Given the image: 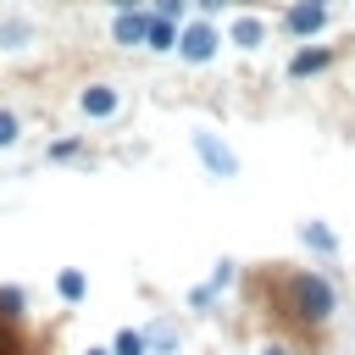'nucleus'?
<instances>
[{
  "label": "nucleus",
  "instance_id": "nucleus-22",
  "mask_svg": "<svg viewBox=\"0 0 355 355\" xmlns=\"http://www.w3.org/2000/svg\"><path fill=\"white\" fill-rule=\"evenodd\" d=\"M116 11H139V6H150V0H111Z\"/></svg>",
  "mask_w": 355,
  "mask_h": 355
},
{
  "label": "nucleus",
  "instance_id": "nucleus-2",
  "mask_svg": "<svg viewBox=\"0 0 355 355\" xmlns=\"http://www.w3.org/2000/svg\"><path fill=\"white\" fill-rule=\"evenodd\" d=\"M294 300H300V316H305V322H327L333 305H338V300H333V283H327L322 272H300V277H294Z\"/></svg>",
  "mask_w": 355,
  "mask_h": 355
},
{
  "label": "nucleus",
  "instance_id": "nucleus-1",
  "mask_svg": "<svg viewBox=\"0 0 355 355\" xmlns=\"http://www.w3.org/2000/svg\"><path fill=\"white\" fill-rule=\"evenodd\" d=\"M216 50H222V28H216L211 17H200V22H183V28H178V55H183L189 67H205Z\"/></svg>",
  "mask_w": 355,
  "mask_h": 355
},
{
  "label": "nucleus",
  "instance_id": "nucleus-9",
  "mask_svg": "<svg viewBox=\"0 0 355 355\" xmlns=\"http://www.w3.org/2000/svg\"><path fill=\"white\" fill-rule=\"evenodd\" d=\"M227 44L261 50V44H266V22H261V17H233V22H227Z\"/></svg>",
  "mask_w": 355,
  "mask_h": 355
},
{
  "label": "nucleus",
  "instance_id": "nucleus-7",
  "mask_svg": "<svg viewBox=\"0 0 355 355\" xmlns=\"http://www.w3.org/2000/svg\"><path fill=\"white\" fill-rule=\"evenodd\" d=\"M300 244H305V250H316L322 261H333V255H338V233H333L322 216H305V222H300Z\"/></svg>",
  "mask_w": 355,
  "mask_h": 355
},
{
  "label": "nucleus",
  "instance_id": "nucleus-23",
  "mask_svg": "<svg viewBox=\"0 0 355 355\" xmlns=\"http://www.w3.org/2000/svg\"><path fill=\"white\" fill-rule=\"evenodd\" d=\"M83 355H111V344H89V349H83Z\"/></svg>",
  "mask_w": 355,
  "mask_h": 355
},
{
  "label": "nucleus",
  "instance_id": "nucleus-14",
  "mask_svg": "<svg viewBox=\"0 0 355 355\" xmlns=\"http://www.w3.org/2000/svg\"><path fill=\"white\" fill-rule=\"evenodd\" d=\"M0 311H6V316H22V311H28V288L6 283V288H0Z\"/></svg>",
  "mask_w": 355,
  "mask_h": 355
},
{
  "label": "nucleus",
  "instance_id": "nucleus-4",
  "mask_svg": "<svg viewBox=\"0 0 355 355\" xmlns=\"http://www.w3.org/2000/svg\"><path fill=\"white\" fill-rule=\"evenodd\" d=\"M283 28H288L294 39L322 33V28H327V0H294V6L283 11Z\"/></svg>",
  "mask_w": 355,
  "mask_h": 355
},
{
  "label": "nucleus",
  "instance_id": "nucleus-6",
  "mask_svg": "<svg viewBox=\"0 0 355 355\" xmlns=\"http://www.w3.org/2000/svg\"><path fill=\"white\" fill-rule=\"evenodd\" d=\"M116 105H122V94H116L111 83H89V89L78 94V111H83L89 122H105V116H116Z\"/></svg>",
  "mask_w": 355,
  "mask_h": 355
},
{
  "label": "nucleus",
  "instance_id": "nucleus-5",
  "mask_svg": "<svg viewBox=\"0 0 355 355\" xmlns=\"http://www.w3.org/2000/svg\"><path fill=\"white\" fill-rule=\"evenodd\" d=\"M144 33H150V6H139V11H116V17H111V39H116L122 50L144 44Z\"/></svg>",
  "mask_w": 355,
  "mask_h": 355
},
{
  "label": "nucleus",
  "instance_id": "nucleus-17",
  "mask_svg": "<svg viewBox=\"0 0 355 355\" xmlns=\"http://www.w3.org/2000/svg\"><path fill=\"white\" fill-rule=\"evenodd\" d=\"M28 33H33L28 22H6V28H0V44H6V50H22V44H28Z\"/></svg>",
  "mask_w": 355,
  "mask_h": 355
},
{
  "label": "nucleus",
  "instance_id": "nucleus-13",
  "mask_svg": "<svg viewBox=\"0 0 355 355\" xmlns=\"http://www.w3.org/2000/svg\"><path fill=\"white\" fill-rule=\"evenodd\" d=\"M327 61H333V55H327V50H300V55H294V61H288V78H311V72H322V67H327Z\"/></svg>",
  "mask_w": 355,
  "mask_h": 355
},
{
  "label": "nucleus",
  "instance_id": "nucleus-15",
  "mask_svg": "<svg viewBox=\"0 0 355 355\" xmlns=\"http://www.w3.org/2000/svg\"><path fill=\"white\" fill-rule=\"evenodd\" d=\"M233 277H239V266H233V261H227V255H222V261H216V266H211V277H205V283H211V288H216V294H222V288H233Z\"/></svg>",
  "mask_w": 355,
  "mask_h": 355
},
{
  "label": "nucleus",
  "instance_id": "nucleus-16",
  "mask_svg": "<svg viewBox=\"0 0 355 355\" xmlns=\"http://www.w3.org/2000/svg\"><path fill=\"white\" fill-rule=\"evenodd\" d=\"M189 6L194 0H150V11L155 17H172V22H189Z\"/></svg>",
  "mask_w": 355,
  "mask_h": 355
},
{
  "label": "nucleus",
  "instance_id": "nucleus-10",
  "mask_svg": "<svg viewBox=\"0 0 355 355\" xmlns=\"http://www.w3.org/2000/svg\"><path fill=\"white\" fill-rule=\"evenodd\" d=\"M144 338H150V355H178V349H183V333H178L166 316H161V322H150V327H144Z\"/></svg>",
  "mask_w": 355,
  "mask_h": 355
},
{
  "label": "nucleus",
  "instance_id": "nucleus-24",
  "mask_svg": "<svg viewBox=\"0 0 355 355\" xmlns=\"http://www.w3.org/2000/svg\"><path fill=\"white\" fill-rule=\"evenodd\" d=\"M261 355H288V349H283V344H266V349H261Z\"/></svg>",
  "mask_w": 355,
  "mask_h": 355
},
{
  "label": "nucleus",
  "instance_id": "nucleus-11",
  "mask_svg": "<svg viewBox=\"0 0 355 355\" xmlns=\"http://www.w3.org/2000/svg\"><path fill=\"white\" fill-rule=\"evenodd\" d=\"M178 28H183V22H172V17H155V11H150V33H144V50H178Z\"/></svg>",
  "mask_w": 355,
  "mask_h": 355
},
{
  "label": "nucleus",
  "instance_id": "nucleus-12",
  "mask_svg": "<svg viewBox=\"0 0 355 355\" xmlns=\"http://www.w3.org/2000/svg\"><path fill=\"white\" fill-rule=\"evenodd\" d=\"M111 355H150L144 327H116V333H111Z\"/></svg>",
  "mask_w": 355,
  "mask_h": 355
},
{
  "label": "nucleus",
  "instance_id": "nucleus-20",
  "mask_svg": "<svg viewBox=\"0 0 355 355\" xmlns=\"http://www.w3.org/2000/svg\"><path fill=\"white\" fill-rule=\"evenodd\" d=\"M211 300H216V288H211V283H200V288H189V305H194V311H205Z\"/></svg>",
  "mask_w": 355,
  "mask_h": 355
},
{
  "label": "nucleus",
  "instance_id": "nucleus-18",
  "mask_svg": "<svg viewBox=\"0 0 355 355\" xmlns=\"http://www.w3.org/2000/svg\"><path fill=\"white\" fill-rule=\"evenodd\" d=\"M22 139V122H17V111H0V150H11Z\"/></svg>",
  "mask_w": 355,
  "mask_h": 355
},
{
  "label": "nucleus",
  "instance_id": "nucleus-25",
  "mask_svg": "<svg viewBox=\"0 0 355 355\" xmlns=\"http://www.w3.org/2000/svg\"><path fill=\"white\" fill-rule=\"evenodd\" d=\"M222 6H239V0H222Z\"/></svg>",
  "mask_w": 355,
  "mask_h": 355
},
{
  "label": "nucleus",
  "instance_id": "nucleus-3",
  "mask_svg": "<svg viewBox=\"0 0 355 355\" xmlns=\"http://www.w3.org/2000/svg\"><path fill=\"white\" fill-rule=\"evenodd\" d=\"M194 155L205 161V172H211V178H222V183H227V178H239V155H233L216 133H205V128H194Z\"/></svg>",
  "mask_w": 355,
  "mask_h": 355
},
{
  "label": "nucleus",
  "instance_id": "nucleus-21",
  "mask_svg": "<svg viewBox=\"0 0 355 355\" xmlns=\"http://www.w3.org/2000/svg\"><path fill=\"white\" fill-rule=\"evenodd\" d=\"M194 6H200V17H216L222 11V0H194Z\"/></svg>",
  "mask_w": 355,
  "mask_h": 355
},
{
  "label": "nucleus",
  "instance_id": "nucleus-8",
  "mask_svg": "<svg viewBox=\"0 0 355 355\" xmlns=\"http://www.w3.org/2000/svg\"><path fill=\"white\" fill-rule=\"evenodd\" d=\"M55 300L61 305H83L89 300V272L83 266H61L55 272Z\"/></svg>",
  "mask_w": 355,
  "mask_h": 355
},
{
  "label": "nucleus",
  "instance_id": "nucleus-19",
  "mask_svg": "<svg viewBox=\"0 0 355 355\" xmlns=\"http://www.w3.org/2000/svg\"><path fill=\"white\" fill-rule=\"evenodd\" d=\"M78 150H83V139H55V144H50V161H72Z\"/></svg>",
  "mask_w": 355,
  "mask_h": 355
}]
</instances>
